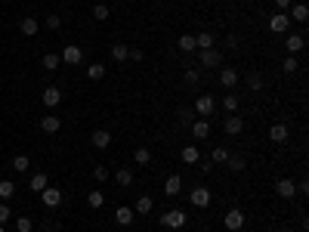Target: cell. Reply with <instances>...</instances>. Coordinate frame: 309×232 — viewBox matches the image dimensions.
Returning a JSON list of instances; mask_svg holds the SVG:
<instances>
[{
    "label": "cell",
    "mask_w": 309,
    "mask_h": 232,
    "mask_svg": "<svg viewBox=\"0 0 309 232\" xmlns=\"http://www.w3.org/2000/svg\"><path fill=\"white\" fill-rule=\"evenodd\" d=\"M186 226V213L179 207H170L164 210V217H161V229H183Z\"/></svg>",
    "instance_id": "obj_1"
},
{
    "label": "cell",
    "mask_w": 309,
    "mask_h": 232,
    "mask_svg": "<svg viewBox=\"0 0 309 232\" xmlns=\"http://www.w3.org/2000/svg\"><path fill=\"white\" fill-rule=\"evenodd\" d=\"M223 226H226V229H232V232L244 229V210H241V207H229V210H226V217H223Z\"/></svg>",
    "instance_id": "obj_2"
},
{
    "label": "cell",
    "mask_w": 309,
    "mask_h": 232,
    "mask_svg": "<svg viewBox=\"0 0 309 232\" xmlns=\"http://www.w3.org/2000/svg\"><path fill=\"white\" fill-rule=\"evenodd\" d=\"M198 59H201L204 68H220V65H223V53L216 50V47H210V50H198Z\"/></svg>",
    "instance_id": "obj_3"
},
{
    "label": "cell",
    "mask_w": 309,
    "mask_h": 232,
    "mask_svg": "<svg viewBox=\"0 0 309 232\" xmlns=\"http://www.w3.org/2000/svg\"><path fill=\"white\" fill-rule=\"evenodd\" d=\"M275 195H278V198H284V201H290V198L297 195V183L287 180V176H281V180L275 183Z\"/></svg>",
    "instance_id": "obj_4"
},
{
    "label": "cell",
    "mask_w": 309,
    "mask_h": 232,
    "mask_svg": "<svg viewBox=\"0 0 309 232\" xmlns=\"http://www.w3.org/2000/svg\"><path fill=\"white\" fill-rule=\"evenodd\" d=\"M65 65H78L81 59H84V50L78 47V44H65V50H62V56H59Z\"/></svg>",
    "instance_id": "obj_5"
},
{
    "label": "cell",
    "mask_w": 309,
    "mask_h": 232,
    "mask_svg": "<svg viewBox=\"0 0 309 232\" xmlns=\"http://www.w3.org/2000/svg\"><path fill=\"white\" fill-rule=\"evenodd\" d=\"M287 28H290V16H287V13H275V16H269V31L284 34Z\"/></svg>",
    "instance_id": "obj_6"
},
{
    "label": "cell",
    "mask_w": 309,
    "mask_h": 232,
    "mask_svg": "<svg viewBox=\"0 0 309 232\" xmlns=\"http://www.w3.org/2000/svg\"><path fill=\"white\" fill-rule=\"evenodd\" d=\"M189 198H192L195 207H207V204H210V189H207V186H195V189L189 192Z\"/></svg>",
    "instance_id": "obj_7"
},
{
    "label": "cell",
    "mask_w": 309,
    "mask_h": 232,
    "mask_svg": "<svg viewBox=\"0 0 309 232\" xmlns=\"http://www.w3.org/2000/svg\"><path fill=\"white\" fill-rule=\"evenodd\" d=\"M213 109H216L213 96H207V93H204V96H198V99H195V112L201 115V118H210V115H213Z\"/></svg>",
    "instance_id": "obj_8"
},
{
    "label": "cell",
    "mask_w": 309,
    "mask_h": 232,
    "mask_svg": "<svg viewBox=\"0 0 309 232\" xmlns=\"http://www.w3.org/2000/svg\"><path fill=\"white\" fill-rule=\"evenodd\" d=\"M41 198H44V207H59V204H62V189L47 186V189L41 192Z\"/></svg>",
    "instance_id": "obj_9"
},
{
    "label": "cell",
    "mask_w": 309,
    "mask_h": 232,
    "mask_svg": "<svg viewBox=\"0 0 309 232\" xmlns=\"http://www.w3.org/2000/svg\"><path fill=\"white\" fill-rule=\"evenodd\" d=\"M223 130H226L229 136H238V133L244 130V118H238V115H229V118L223 121Z\"/></svg>",
    "instance_id": "obj_10"
},
{
    "label": "cell",
    "mask_w": 309,
    "mask_h": 232,
    "mask_svg": "<svg viewBox=\"0 0 309 232\" xmlns=\"http://www.w3.org/2000/svg\"><path fill=\"white\" fill-rule=\"evenodd\" d=\"M192 136H195V139H207V136H210V121H207V118L192 121Z\"/></svg>",
    "instance_id": "obj_11"
},
{
    "label": "cell",
    "mask_w": 309,
    "mask_h": 232,
    "mask_svg": "<svg viewBox=\"0 0 309 232\" xmlns=\"http://www.w3.org/2000/svg\"><path fill=\"white\" fill-rule=\"evenodd\" d=\"M287 136H290L287 124H272V127H269V139L278 142V146H281V142H287Z\"/></svg>",
    "instance_id": "obj_12"
},
{
    "label": "cell",
    "mask_w": 309,
    "mask_h": 232,
    "mask_svg": "<svg viewBox=\"0 0 309 232\" xmlns=\"http://www.w3.org/2000/svg\"><path fill=\"white\" fill-rule=\"evenodd\" d=\"M19 31L25 34V38H34V34H38V31H41V22H38V19H34V16H25V19L19 22Z\"/></svg>",
    "instance_id": "obj_13"
},
{
    "label": "cell",
    "mask_w": 309,
    "mask_h": 232,
    "mask_svg": "<svg viewBox=\"0 0 309 232\" xmlns=\"http://www.w3.org/2000/svg\"><path fill=\"white\" fill-rule=\"evenodd\" d=\"M284 47H287V56H297V53L306 47V41H303V34H287V41H284Z\"/></svg>",
    "instance_id": "obj_14"
},
{
    "label": "cell",
    "mask_w": 309,
    "mask_h": 232,
    "mask_svg": "<svg viewBox=\"0 0 309 232\" xmlns=\"http://www.w3.org/2000/svg\"><path fill=\"white\" fill-rule=\"evenodd\" d=\"M59 102H62V90H59V87H47V90H44V105H47V109H56Z\"/></svg>",
    "instance_id": "obj_15"
},
{
    "label": "cell",
    "mask_w": 309,
    "mask_h": 232,
    "mask_svg": "<svg viewBox=\"0 0 309 232\" xmlns=\"http://www.w3.org/2000/svg\"><path fill=\"white\" fill-rule=\"evenodd\" d=\"M238 78H241V75H238L235 68H220V84L226 87V90H232V87L238 84Z\"/></svg>",
    "instance_id": "obj_16"
},
{
    "label": "cell",
    "mask_w": 309,
    "mask_h": 232,
    "mask_svg": "<svg viewBox=\"0 0 309 232\" xmlns=\"http://www.w3.org/2000/svg\"><path fill=\"white\" fill-rule=\"evenodd\" d=\"M90 142H93V149H108V146H112V133H108V130H93Z\"/></svg>",
    "instance_id": "obj_17"
},
{
    "label": "cell",
    "mask_w": 309,
    "mask_h": 232,
    "mask_svg": "<svg viewBox=\"0 0 309 232\" xmlns=\"http://www.w3.org/2000/svg\"><path fill=\"white\" fill-rule=\"evenodd\" d=\"M179 189H183V176H179V173H170L167 183H164V195H170V198H173V195H179Z\"/></svg>",
    "instance_id": "obj_18"
},
{
    "label": "cell",
    "mask_w": 309,
    "mask_h": 232,
    "mask_svg": "<svg viewBox=\"0 0 309 232\" xmlns=\"http://www.w3.org/2000/svg\"><path fill=\"white\" fill-rule=\"evenodd\" d=\"M133 220H136L133 207H118V210H115V223H118V226H130Z\"/></svg>",
    "instance_id": "obj_19"
},
{
    "label": "cell",
    "mask_w": 309,
    "mask_h": 232,
    "mask_svg": "<svg viewBox=\"0 0 309 232\" xmlns=\"http://www.w3.org/2000/svg\"><path fill=\"white\" fill-rule=\"evenodd\" d=\"M115 183L124 186V189L133 186V170H130V167H118V170H115Z\"/></svg>",
    "instance_id": "obj_20"
},
{
    "label": "cell",
    "mask_w": 309,
    "mask_h": 232,
    "mask_svg": "<svg viewBox=\"0 0 309 232\" xmlns=\"http://www.w3.org/2000/svg\"><path fill=\"white\" fill-rule=\"evenodd\" d=\"M155 207V201L149 198V195H139V198H136V204H133V213H139V217H145V213H149Z\"/></svg>",
    "instance_id": "obj_21"
},
{
    "label": "cell",
    "mask_w": 309,
    "mask_h": 232,
    "mask_svg": "<svg viewBox=\"0 0 309 232\" xmlns=\"http://www.w3.org/2000/svg\"><path fill=\"white\" fill-rule=\"evenodd\" d=\"M41 127H44V133H59L62 121H59L56 115H47V118H41Z\"/></svg>",
    "instance_id": "obj_22"
},
{
    "label": "cell",
    "mask_w": 309,
    "mask_h": 232,
    "mask_svg": "<svg viewBox=\"0 0 309 232\" xmlns=\"http://www.w3.org/2000/svg\"><path fill=\"white\" fill-rule=\"evenodd\" d=\"M47 186H50V180H47V173H34L31 180H28V189H31V192H44Z\"/></svg>",
    "instance_id": "obj_23"
},
{
    "label": "cell",
    "mask_w": 309,
    "mask_h": 232,
    "mask_svg": "<svg viewBox=\"0 0 309 232\" xmlns=\"http://www.w3.org/2000/svg\"><path fill=\"white\" fill-rule=\"evenodd\" d=\"M290 19L303 25V22L309 19V7H306V4H294V7H290Z\"/></svg>",
    "instance_id": "obj_24"
},
{
    "label": "cell",
    "mask_w": 309,
    "mask_h": 232,
    "mask_svg": "<svg viewBox=\"0 0 309 232\" xmlns=\"http://www.w3.org/2000/svg\"><path fill=\"white\" fill-rule=\"evenodd\" d=\"M210 47H216L213 34H210V31H201V34L195 38V50H210Z\"/></svg>",
    "instance_id": "obj_25"
},
{
    "label": "cell",
    "mask_w": 309,
    "mask_h": 232,
    "mask_svg": "<svg viewBox=\"0 0 309 232\" xmlns=\"http://www.w3.org/2000/svg\"><path fill=\"white\" fill-rule=\"evenodd\" d=\"M179 158H183L186 164H198V161H201V152H198V146H186Z\"/></svg>",
    "instance_id": "obj_26"
},
{
    "label": "cell",
    "mask_w": 309,
    "mask_h": 232,
    "mask_svg": "<svg viewBox=\"0 0 309 232\" xmlns=\"http://www.w3.org/2000/svg\"><path fill=\"white\" fill-rule=\"evenodd\" d=\"M133 161H136V164H142V167H145V164H152V152L145 149V146H139V149L133 152Z\"/></svg>",
    "instance_id": "obj_27"
},
{
    "label": "cell",
    "mask_w": 309,
    "mask_h": 232,
    "mask_svg": "<svg viewBox=\"0 0 309 232\" xmlns=\"http://www.w3.org/2000/svg\"><path fill=\"white\" fill-rule=\"evenodd\" d=\"M226 164H229V170H235V173H241V170L247 167V161H244V158H238V155H229Z\"/></svg>",
    "instance_id": "obj_28"
},
{
    "label": "cell",
    "mask_w": 309,
    "mask_h": 232,
    "mask_svg": "<svg viewBox=\"0 0 309 232\" xmlns=\"http://www.w3.org/2000/svg\"><path fill=\"white\" fill-rule=\"evenodd\" d=\"M87 78H90V81H99V78H105V65H102V62H93V65L87 68Z\"/></svg>",
    "instance_id": "obj_29"
},
{
    "label": "cell",
    "mask_w": 309,
    "mask_h": 232,
    "mask_svg": "<svg viewBox=\"0 0 309 232\" xmlns=\"http://www.w3.org/2000/svg\"><path fill=\"white\" fill-rule=\"evenodd\" d=\"M176 47H179V53H192L195 50V38H192V34H183V38L176 41Z\"/></svg>",
    "instance_id": "obj_30"
},
{
    "label": "cell",
    "mask_w": 309,
    "mask_h": 232,
    "mask_svg": "<svg viewBox=\"0 0 309 232\" xmlns=\"http://www.w3.org/2000/svg\"><path fill=\"white\" fill-rule=\"evenodd\" d=\"M127 53H130V47H127V44H115V47H112V59H115V62H124Z\"/></svg>",
    "instance_id": "obj_31"
},
{
    "label": "cell",
    "mask_w": 309,
    "mask_h": 232,
    "mask_svg": "<svg viewBox=\"0 0 309 232\" xmlns=\"http://www.w3.org/2000/svg\"><path fill=\"white\" fill-rule=\"evenodd\" d=\"M226 158H229V152H226L223 146H216V149L210 152V164H226Z\"/></svg>",
    "instance_id": "obj_32"
},
{
    "label": "cell",
    "mask_w": 309,
    "mask_h": 232,
    "mask_svg": "<svg viewBox=\"0 0 309 232\" xmlns=\"http://www.w3.org/2000/svg\"><path fill=\"white\" fill-rule=\"evenodd\" d=\"M87 204L93 207V210H99V207L105 204V195H102V192H90V195H87Z\"/></svg>",
    "instance_id": "obj_33"
},
{
    "label": "cell",
    "mask_w": 309,
    "mask_h": 232,
    "mask_svg": "<svg viewBox=\"0 0 309 232\" xmlns=\"http://www.w3.org/2000/svg\"><path fill=\"white\" fill-rule=\"evenodd\" d=\"M59 62H62V59L56 56V53H44V68H47V71H56Z\"/></svg>",
    "instance_id": "obj_34"
},
{
    "label": "cell",
    "mask_w": 309,
    "mask_h": 232,
    "mask_svg": "<svg viewBox=\"0 0 309 232\" xmlns=\"http://www.w3.org/2000/svg\"><path fill=\"white\" fill-rule=\"evenodd\" d=\"M223 109H226L229 115H235V112H238V96H235V93L223 96Z\"/></svg>",
    "instance_id": "obj_35"
},
{
    "label": "cell",
    "mask_w": 309,
    "mask_h": 232,
    "mask_svg": "<svg viewBox=\"0 0 309 232\" xmlns=\"http://www.w3.org/2000/svg\"><path fill=\"white\" fill-rule=\"evenodd\" d=\"M13 195H16V186H13L10 180H0V198H4V201H10Z\"/></svg>",
    "instance_id": "obj_36"
},
{
    "label": "cell",
    "mask_w": 309,
    "mask_h": 232,
    "mask_svg": "<svg viewBox=\"0 0 309 232\" xmlns=\"http://www.w3.org/2000/svg\"><path fill=\"white\" fill-rule=\"evenodd\" d=\"M247 87H250L253 93H260V90H263V78L257 75V71H250V75H247Z\"/></svg>",
    "instance_id": "obj_37"
},
{
    "label": "cell",
    "mask_w": 309,
    "mask_h": 232,
    "mask_svg": "<svg viewBox=\"0 0 309 232\" xmlns=\"http://www.w3.org/2000/svg\"><path fill=\"white\" fill-rule=\"evenodd\" d=\"M13 167L19 170V173L28 170V167H31V158H28V155H16V158H13Z\"/></svg>",
    "instance_id": "obj_38"
},
{
    "label": "cell",
    "mask_w": 309,
    "mask_h": 232,
    "mask_svg": "<svg viewBox=\"0 0 309 232\" xmlns=\"http://www.w3.org/2000/svg\"><path fill=\"white\" fill-rule=\"evenodd\" d=\"M300 68V62H297V56H287L284 62H281V71H284V75H294V71Z\"/></svg>",
    "instance_id": "obj_39"
},
{
    "label": "cell",
    "mask_w": 309,
    "mask_h": 232,
    "mask_svg": "<svg viewBox=\"0 0 309 232\" xmlns=\"http://www.w3.org/2000/svg\"><path fill=\"white\" fill-rule=\"evenodd\" d=\"M16 229H19V232H34L31 217H16Z\"/></svg>",
    "instance_id": "obj_40"
},
{
    "label": "cell",
    "mask_w": 309,
    "mask_h": 232,
    "mask_svg": "<svg viewBox=\"0 0 309 232\" xmlns=\"http://www.w3.org/2000/svg\"><path fill=\"white\" fill-rule=\"evenodd\" d=\"M108 176H112V173H108V167H102V164H96V167H93V180H96V183H105Z\"/></svg>",
    "instance_id": "obj_41"
},
{
    "label": "cell",
    "mask_w": 309,
    "mask_h": 232,
    "mask_svg": "<svg viewBox=\"0 0 309 232\" xmlns=\"http://www.w3.org/2000/svg\"><path fill=\"white\" fill-rule=\"evenodd\" d=\"M93 19H99V22L108 19V7H105V4H96V7H93Z\"/></svg>",
    "instance_id": "obj_42"
},
{
    "label": "cell",
    "mask_w": 309,
    "mask_h": 232,
    "mask_svg": "<svg viewBox=\"0 0 309 232\" xmlns=\"http://www.w3.org/2000/svg\"><path fill=\"white\" fill-rule=\"evenodd\" d=\"M183 78H186V84H198V81H201V75H198V71H195L192 65L186 68V75H183Z\"/></svg>",
    "instance_id": "obj_43"
},
{
    "label": "cell",
    "mask_w": 309,
    "mask_h": 232,
    "mask_svg": "<svg viewBox=\"0 0 309 232\" xmlns=\"http://www.w3.org/2000/svg\"><path fill=\"white\" fill-rule=\"evenodd\" d=\"M47 28H53V31L62 28V19H59V16H47Z\"/></svg>",
    "instance_id": "obj_44"
},
{
    "label": "cell",
    "mask_w": 309,
    "mask_h": 232,
    "mask_svg": "<svg viewBox=\"0 0 309 232\" xmlns=\"http://www.w3.org/2000/svg\"><path fill=\"white\" fill-rule=\"evenodd\" d=\"M10 217H13V210H10L7 204H0V226H4V223H7Z\"/></svg>",
    "instance_id": "obj_45"
},
{
    "label": "cell",
    "mask_w": 309,
    "mask_h": 232,
    "mask_svg": "<svg viewBox=\"0 0 309 232\" xmlns=\"http://www.w3.org/2000/svg\"><path fill=\"white\" fill-rule=\"evenodd\" d=\"M127 59H133V62H142V50H130V53H127Z\"/></svg>",
    "instance_id": "obj_46"
},
{
    "label": "cell",
    "mask_w": 309,
    "mask_h": 232,
    "mask_svg": "<svg viewBox=\"0 0 309 232\" xmlns=\"http://www.w3.org/2000/svg\"><path fill=\"white\" fill-rule=\"evenodd\" d=\"M226 47H229V50H238V38H235V34H229V38H226Z\"/></svg>",
    "instance_id": "obj_47"
},
{
    "label": "cell",
    "mask_w": 309,
    "mask_h": 232,
    "mask_svg": "<svg viewBox=\"0 0 309 232\" xmlns=\"http://www.w3.org/2000/svg\"><path fill=\"white\" fill-rule=\"evenodd\" d=\"M275 7H278V10L284 13V10H290V0H275Z\"/></svg>",
    "instance_id": "obj_48"
},
{
    "label": "cell",
    "mask_w": 309,
    "mask_h": 232,
    "mask_svg": "<svg viewBox=\"0 0 309 232\" xmlns=\"http://www.w3.org/2000/svg\"><path fill=\"white\" fill-rule=\"evenodd\" d=\"M275 232H290V229H284V226H281V229H275Z\"/></svg>",
    "instance_id": "obj_49"
},
{
    "label": "cell",
    "mask_w": 309,
    "mask_h": 232,
    "mask_svg": "<svg viewBox=\"0 0 309 232\" xmlns=\"http://www.w3.org/2000/svg\"><path fill=\"white\" fill-rule=\"evenodd\" d=\"M158 232H170V229H158Z\"/></svg>",
    "instance_id": "obj_50"
},
{
    "label": "cell",
    "mask_w": 309,
    "mask_h": 232,
    "mask_svg": "<svg viewBox=\"0 0 309 232\" xmlns=\"http://www.w3.org/2000/svg\"><path fill=\"white\" fill-rule=\"evenodd\" d=\"M0 232H7V229H4V226H0Z\"/></svg>",
    "instance_id": "obj_51"
},
{
    "label": "cell",
    "mask_w": 309,
    "mask_h": 232,
    "mask_svg": "<svg viewBox=\"0 0 309 232\" xmlns=\"http://www.w3.org/2000/svg\"><path fill=\"white\" fill-rule=\"evenodd\" d=\"M238 232H247V229H238Z\"/></svg>",
    "instance_id": "obj_52"
}]
</instances>
